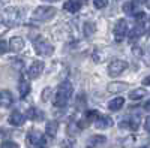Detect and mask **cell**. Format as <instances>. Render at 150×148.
I'll return each instance as SVG.
<instances>
[{"label": "cell", "mask_w": 150, "mask_h": 148, "mask_svg": "<svg viewBox=\"0 0 150 148\" xmlns=\"http://www.w3.org/2000/svg\"><path fill=\"white\" fill-rule=\"evenodd\" d=\"M144 129H146L147 133H150V115L144 120Z\"/></svg>", "instance_id": "cell-30"}, {"label": "cell", "mask_w": 150, "mask_h": 148, "mask_svg": "<svg viewBox=\"0 0 150 148\" xmlns=\"http://www.w3.org/2000/svg\"><path fill=\"white\" fill-rule=\"evenodd\" d=\"M93 5L96 9H102L108 5V0H93Z\"/></svg>", "instance_id": "cell-28"}, {"label": "cell", "mask_w": 150, "mask_h": 148, "mask_svg": "<svg viewBox=\"0 0 150 148\" xmlns=\"http://www.w3.org/2000/svg\"><path fill=\"white\" fill-rule=\"evenodd\" d=\"M72 94H74L72 84L68 82V81L66 82H62L59 87H57L54 96H53V105L56 108H65L69 103V100L72 99Z\"/></svg>", "instance_id": "cell-1"}, {"label": "cell", "mask_w": 150, "mask_h": 148, "mask_svg": "<svg viewBox=\"0 0 150 148\" xmlns=\"http://www.w3.org/2000/svg\"><path fill=\"white\" fill-rule=\"evenodd\" d=\"M29 93H30V84H29V81L27 79H21V82H20V96H21V99H24Z\"/></svg>", "instance_id": "cell-24"}, {"label": "cell", "mask_w": 150, "mask_h": 148, "mask_svg": "<svg viewBox=\"0 0 150 148\" xmlns=\"http://www.w3.org/2000/svg\"><path fill=\"white\" fill-rule=\"evenodd\" d=\"M8 45H9V49L11 51H14V53H20V51H23V48H24V41L21 39V38H18V36H15V38H12L9 42H8Z\"/></svg>", "instance_id": "cell-16"}, {"label": "cell", "mask_w": 150, "mask_h": 148, "mask_svg": "<svg viewBox=\"0 0 150 148\" xmlns=\"http://www.w3.org/2000/svg\"><path fill=\"white\" fill-rule=\"evenodd\" d=\"M23 9H20V8H8V9H5V12H3V15H2V21H3V24L6 27H15V26H18V24L21 22V20H23Z\"/></svg>", "instance_id": "cell-2"}, {"label": "cell", "mask_w": 150, "mask_h": 148, "mask_svg": "<svg viewBox=\"0 0 150 148\" xmlns=\"http://www.w3.org/2000/svg\"><path fill=\"white\" fill-rule=\"evenodd\" d=\"M35 51L41 57H51L54 54V46L45 39H36L35 41Z\"/></svg>", "instance_id": "cell-5"}, {"label": "cell", "mask_w": 150, "mask_h": 148, "mask_svg": "<svg viewBox=\"0 0 150 148\" xmlns=\"http://www.w3.org/2000/svg\"><path fill=\"white\" fill-rule=\"evenodd\" d=\"M50 2H53V0H50Z\"/></svg>", "instance_id": "cell-35"}, {"label": "cell", "mask_w": 150, "mask_h": 148, "mask_svg": "<svg viewBox=\"0 0 150 148\" xmlns=\"http://www.w3.org/2000/svg\"><path fill=\"white\" fill-rule=\"evenodd\" d=\"M138 126H140V123H138V120H137V118L125 120V121H122V123H120V127H123V129H128V130H132V132L138 129Z\"/></svg>", "instance_id": "cell-20"}, {"label": "cell", "mask_w": 150, "mask_h": 148, "mask_svg": "<svg viewBox=\"0 0 150 148\" xmlns=\"http://www.w3.org/2000/svg\"><path fill=\"white\" fill-rule=\"evenodd\" d=\"M143 85H150V75L146 76V78L143 79Z\"/></svg>", "instance_id": "cell-31"}, {"label": "cell", "mask_w": 150, "mask_h": 148, "mask_svg": "<svg viewBox=\"0 0 150 148\" xmlns=\"http://www.w3.org/2000/svg\"><path fill=\"white\" fill-rule=\"evenodd\" d=\"M44 69H45V63H44V61H41V60L33 61V63L30 65V67H29V76H30L32 79L39 78V76L42 75Z\"/></svg>", "instance_id": "cell-9"}, {"label": "cell", "mask_w": 150, "mask_h": 148, "mask_svg": "<svg viewBox=\"0 0 150 148\" xmlns=\"http://www.w3.org/2000/svg\"><path fill=\"white\" fill-rule=\"evenodd\" d=\"M57 129H59L57 121H48L47 126H45V132H47V135H50V136H54V135L57 133Z\"/></svg>", "instance_id": "cell-25"}, {"label": "cell", "mask_w": 150, "mask_h": 148, "mask_svg": "<svg viewBox=\"0 0 150 148\" xmlns=\"http://www.w3.org/2000/svg\"><path fill=\"white\" fill-rule=\"evenodd\" d=\"M146 33V24L144 22H137V26H134V29L129 32V39L131 41H137L138 38Z\"/></svg>", "instance_id": "cell-15"}, {"label": "cell", "mask_w": 150, "mask_h": 148, "mask_svg": "<svg viewBox=\"0 0 150 148\" xmlns=\"http://www.w3.org/2000/svg\"><path fill=\"white\" fill-rule=\"evenodd\" d=\"M143 148H147V147H143Z\"/></svg>", "instance_id": "cell-34"}, {"label": "cell", "mask_w": 150, "mask_h": 148, "mask_svg": "<svg viewBox=\"0 0 150 148\" xmlns=\"http://www.w3.org/2000/svg\"><path fill=\"white\" fill-rule=\"evenodd\" d=\"M135 2H144V0H135Z\"/></svg>", "instance_id": "cell-33"}, {"label": "cell", "mask_w": 150, "mask_h": 148, "mask_svg": "<svg viewBox=\"0 0 150 148\" xmlns=\"http://www.w3.org/2000/svg\"><path fill=\"white\" fill-rule=\"evenodd\" d=\"M83 32H84V36H86V38H90V36L96 32V24L92 22V21H87L84 26H83Z\"/></svg>", "instance_id": "cell-23"}, {"label": "cell", "mask_w": 150, "mask_h": 148, "mask_svg": "<svg viewBox=\"0 0 150 148\" xmlns=\"http://www.w3.org/2000/svg\"><path fill=\"white\" fill-rule=\"evenodd\" d=\"M26 144L32 148H47V136L38 130H30L26 136Z\"/></svg>", "instance_id": "cell-4"}, {"label": "cell", "mask_w": 150, "mask_h": 148, "mask_svg": "<svg viewBox=\"0 0 150 148\" xmlns=\"http://www.w3.org/2000/svg\"><path fill=\"white\" fill-rule=\"evenodd\" d=\"M123 105H125V99L123 97H116L108 103V109L112 111V112H117V111H120L123 108Z\"/></svg>", "instance_id": "cell-19"}, {"label": "cell", "mask_w": 150, "mask_h": 148, "mask_svg": "<svg viewBox=\"0 0 150 148\" xmlns=\"http://www.w3.org/2000/svg\"><path fill=\"white\" fill-rule=\"evenodd\" d=\"M112 124H114V121H112V118L108 117V115H99L98 120L95 121V127L96 129H101V130L110 129Z\"/></svg>", "instance_id": "cell-11"}, {"label": "cell", "mask_w": 150, "mask_h": 148, "mask_svg": "<svg viewBox=\"0 0 150 148\" xmlns=\"http://www.w3.org/2000/svg\"><path fill=\"white\" fill-rule=\"evenodd\" d=\"M0 148H20V147H18V144L14 142V141H5L2 145H0Z\"/></svg>", "instance_id": "cell-27"}, {"label": "cell", "mask_w": 150, "mask_h": 148, "mask_svg": "<svg viewBox=\"0 0 150 148\" xmlns=\"http://www.w3.org/2000/svg\"><path fill=\"white\" fill-rule=\"evenodd\" d=\"M144 142H147V139L140 136V135H129L128 138H125L122 141V147L123 148H137V147L144 145Z\"/></svg>", "instance_id": "cell-8"}, {"label": "cell", "mask_w": 150, "mask_h": 148, "mask_svg": "<svg viewBox=\"0 0 150 148\" xmlns=\"http://www.w3.org/2000/svg\"><path fill=\"white\" fill-rule=\"evenodd\" d=\"M8 49H9V45H8V42L0 39V55H3L5 53H8Z\"/></svg>", "instance_id": "cell-29"}, {"label": "cell", "mask_w": 150, "mask_h": 148, "mask_svg": "<svg viewBox=\"0 0 150 148\" xmlns=\"http://www.w3.org/2000/svg\"><path fill=\"white\" fill-rule=\"evenodd\" d=\"M26 117L29 120H33V121H42L44 120V112H42V111H39L38 108H30L27 111Z\"/></svg>", "instance_id": "cell-18"}, {"label": "cell", "mask_w": 150, "mask_h": 148, "mask_svg": "<svg viewBox=\"0 0 150 148\" xmlns=\"http://www.w3.org/2000/svg\"><path fill=\"white\" fill-rule=\"evenodd\" d=\"M14 103V96L9 90H0V108H9Z\"/></svg>", "instance_id": "cell-12"}, {"label": "cell", "mask_w": 150, "mask_h": 148, "mask_svg": "<svg viewBox=\"0 0 150 148\" xmlns=\"http://www.w3.org/2000/svg\"><path fill=\"white\" fill-rule=\"evenodd\" d=\"M56 14H57V9L54 6H38L33 11L32 18L36 21H50L56 17Z\"/></svg>", "instance_id": "cell-3"}, {"label": "cell", "mask_w": 150, "mask_h": 148, "mask_svg": "<svg viewBox=\"0 0 150 148\" xmlns=\"http://www.w3.org/2000/svg\"><path fill=\"white\" fill-rule=\"evenodd\" d=\"M105 142H107V138L104 135H93V136H90L87 139L86 145H87V148H98V147L104 145Z\"/></svg>", "instance_id": "cell-13"}, {"label": "cell", "mask_w": 150, "mask_h": 148, "mask_svg": "<svg viewBox=\"0 0 150 148\" xmlns=\"http://www.w3.org/2000/svg\"><path fill=\"white\" fill-rule=\"evenodd\" d=\"M128 69V63L125 60H120V58H114L110 61L108 65V75L110 76H117L120 75L122 72H125Z\"/></svg>", "instance_id": "cell-6"}, {"label": "cell", "mask_w": 150, "mask_h": 148, "mask_svg": "<svg viewBox=\"0 0 150 148\" xmlns=\"http://www.w3.org/2000/svg\"><path fill=\"white\" fill-rule=\"evenodd\" d=\"M84 3V0H68V2L63 5V9L66 12H69V14H77V12L81 9Z\"/></svg>", "instance_id": "cell-14"}, {"label": "cell", "mask_w": 150, "mask_h": 148, "mask_svg": "<svg viewBox=\"0 0 150 148\" xmlns=\"http://www.w3.org/2000/svg\"><path fill=\"white\" fill-rule=\"evenodd\" d=\"M147 94H149V90H146V88H135L134 91L129 93V99L131 100H140V99L146 97Z\"/></svg>", "instance_id": "cell-21"}, {"label": "cell", "mask_w": 150, "mask_h": 148, "mask_svg": "<svg viewBox=\"0 0 150 148\" xmlns=\"http://www.w3.org/2000/svg\"><path fill=\"white\" fill-rule=\"evenodd\" d=\"M144 109H146V111H150V100H147V102L144 103Z\"/></svg>", "instance_id": "cell-32"}, {"label": "cell", "mask_w": 150, "mask_h": 148, "mask_svg": "<svg viewBox=\"0 0 150 148\" xmlns=\"http://www.w3.org/2000/svg\"><path fill=\"white\" fill-rule=\"evenodd\" d=\"M112 34H114V39L117 42H122L125 38H126V34H128V22L126 20H117V22L114 24V29H112Z\"/></svg>", "instance_id": "cell-7"}, {"label": "cell", "mask_w": 150, "mask_h": 148, "mask_svg": "<svg viewBox=\"0 0 150 148\" xmlns=\"http://www.w3.org/2000/svg\"><path fill=\"white\" fill-rule=\"evenodd\" d=\"M99 115H101V114H99L96 109H90V111H87V112H86V121H87V123L96 121Z\"/></svg>", "instance_id": "cell-26"}, {"label": "cell", "mask_w": 150, "mask_h": 148, "mask_svg": "<svg viewBox=\"0 0 150 148\" xmlns=\"http://www.w3.org/2000/svg\"><path fill=\"white\" fill-rule=\"evenodd\" d=\"M123 11H125V14L132 15V17H135V15L140 12V11H137V5H135V2H126V3L123 5Z\"/></svg>", "instance_id": "cell-22"}, {"label": "cell", "mask_w": 150, "mask_h": 148, "mask_svg": "<svg viewBox=\"0 0 150 148\" xmlns=\"http://www.w3.org/2000/svg\"><path fill=\"white\" fill-rule=\"evenodd\" d=\"M128 88H129V85L126 82H111L107 87L110 93H122V91H126Z\"/></svg>", "instance_id": "cell-17"}, {"label": "cell", "mask_w": 150, "mask_h": 148, "mask_svg": "<svg viewBox=\"0 0 150 148\" xmlns=\"http://www.w3.org/2000/svg\"><path fill=\"white\" fill-rule=\"evenodd\" d=\"M26 120H27L26 114L20 112V111H14V112H12V114L9 115V118H8L9 124H11V126H15V127H20V126H23L24 123H26Z\"/></svg>", "instance_id": "cell-10"}]
</instances>
